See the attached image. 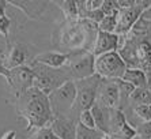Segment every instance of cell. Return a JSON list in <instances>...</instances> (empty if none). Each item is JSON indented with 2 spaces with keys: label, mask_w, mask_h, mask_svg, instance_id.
<instances>
[{
  "label": "cell",
  "mask_w": 151,
  "mask_h": 139,
  "mask_svg": "<svg viewBox=\"0 0 151 139\" xmlns=\"http://www.w3.org/2000/svg\"><path fill=\"white\" fill-rule=\"evenodd\" d=\"M116 82H117V85H119L120 94H125L127 97H129L131 94L134 93L135 87L131 83H128V82H125V80H123V79H119V80H116Z\"/></svg>",
  "instance_id": "28"
},
{
  "label": "cell",
  "mask_w": 151,
  "mask_h": 139,
  "mask_svg": "<svg viewBox=\"0 0 151 139\" xmlns=\"http://www.w3.org/2000/svg\"><path fill=\"white\" fill-rule=\"evenodd\" d=\"M76 124L65 116H55L49 128L59 139H76Z\"/></svg>",
  "instance_id": "11"
},
{
  "label": "cell",
  "mask_w": 151,
  "mask_h": 139,
  "mask_svg": "<svg viewBox=\"0 0 151 139\" xmlns=\"http://www.w3.org/2000/svg\"><path fill=\"white\" fill-rule=\"evenodd\" d=\"M18 100V115L26 119L27 130L38 131L41 128L49 127L55 119V113L50 106L49 96L44 94L38 89L32 87L26 93H23Z\"/></svg>",
  "instance_id": "1"
},
{
  "label": "cell",
  "mask_w": 151,
  "mask_h": 139,
  "mask_svg": "<svg viewBox=\"0 0 151 139\" xmlns=\"http://www.w3.org/2000/svg\"><path fill=\"white\" fill-rule=\"evenodd\" d=\"M104 132L97 128H87L84 125L76 124V139H104Z\"/></svg>",
  "instance_id": "20"
},
{
  "label": "cell",
  "mask_w": 151,
  "mask_h": 139,
  "mask_svg": "<svg viewBox=\"0 0 151 139\" xmlns=\"http://www.w3.org/2000/svg\"><path fill=\"white\" fill-rule=\"evenodd\" d=\"M49 101L55 116H64L70 109H74L76 101V86L74 80H67L49 94Z\"/></svg>",
  "instance_id": "5"
},
{
  "label": "cell",
  "mask_w": 151,
  "mask_h": 139,
  "mask_svg": "<svg viewBox=\"0 0 151 139\" xmlns=\"http://www.w3.org/2000/svg\"><path fill=\"white\" fill-rule=\"evenodd\" d=\"M128 124L124 112L120 108L109 109V124H108V132L113 138H116L120 132L124 130V127Z\"/></svg>",
  "instance_id": "14"
},
{
  "label": "cell",
  "mask_w": 151,
  "mask_h": 139,
  "mask_svg": "<svg viewBox=\"0 0 151 139\" xmlns=\"http://www.w3.org/2000/svg\"><path fill=\"white\" fill-rule=\"evenodd\" d=\"M128 100L135 105L151 104V89L148 86L143 89H135L134 93L128 97Z\"/></svg>",
  "instance_id": "19"
},
{
  "label": "cell",
  "mask_w": 151,
  "mask_h": 139,
  "mask_svg": "<svg viewBox=\"0 0 151 139\" xmlns=\"http://www.w3.org/2000/svg\"><path fill=\"white\" fill-rule=\"evenodd\" d=\"M101 10L102 12L106 15H110V14H114L117 12V7H116V1L114 0H104L102 1V6H101Z\"/></svg>",
  "instance_id": "27"
},
{
  "label": "cell",
  "mask_w": 151,
  "mask_h": 139,
  "mask_svg": "<svg viewBox=\"0 0 151 139\" xmlns=\"http://www.w3.org/2000/svg\"><path fill=\"white\" fill-rule=\"evenodd\" d=\"M26 64V52L19 44H15L8 51L7 59H6V67L8 70L17 68V67L25 66Z\"/></svg>",
  "instance_id": "17"
},
{
  "label": "cell",
  "mask_w": 151,
  "mask_h": 139,
  "mask_svg": "<svg viewBox=\"0 0 151 139\" xmlns=\"http://www.w3.org/2000/svg\"><path fill=\"white\" fill-rule=\"evenodd\" d=\"M35 64H41V66H45L48 68H63L64 66H68L70 64V55L63 52H44L40 53V55L34 56L32 60Z\"/></svg>",
  "instance_id": "12"
},
{
  "label": "cell",
  "mask_w": 151,
  "mask_h": 139,
  "mask_svg": "<svg viewBox=\"0 0 151 139\" xmlns=\"http://www.w3.org/2000/svg\"><path fill=\"white\" fill-rule=\"evenodd\" d=\"M120 98L121 94L116 80L102 79L97 93V102L108 109H116L120 108Z\"/></svg>",
  "instance_id": "9"
},
{
  "label": "cell",
  "mask_w": 151,
  "mask_h": 139,
  "mask_svg": "<svg viewBox=\"0 0 151 139\" xmlns=\"http://www.w3.org/2000/svg\"><path fill=\"white\" fill-rule=\"evenodd\" d=\"M0 75L7 80V83L10 85V82H11V70H8L7 67H6V64L1 63V62H0Z\"/></svg>",
  "instance_id": "30"
},
{
  "label": "cell",
  "mask_w": 151,
  "mask_h": 139,
  "mask_svg": "<svg viewBox=\"0 0 151 139\" xmlns=\"http://www.w3.org/2000/svg\"><path fill=\"white\" fill-rule=\"evenodd\" d=\"M151 8V1H139L136 0V4L134 7L124 8L117 11V35H127L129 33L136 22L140 19V17Z\"/></svg>",
  "instance_id": "6"
},
{
  "label": "cell",
  "mask_w": 151,
  "mask_h": 139,
  "mask_svg": "<svg viewBox=\"0 0 151 139\" xmlns=\"http://www.w3.org/2000/svg\"><path fill=\"white\" fill-rule=\"evenodd\" d=\"M116 29H117V12L106 15V17L98 23V31H104V33H116Z\"/></svg>",
  "instance_id": "21"
},
{
  "label": "cell",
  "mask_w": 151,
  "mask_h": 139,
  "mask_svg": "<svg viewBox=\"0 0 151 139\" xmlns=\"http://www.w3.org/2000/svg\"><path fill=\"white\" fill-rule=\"evenodd\" d=\"M104 139H116V138H113L110 134H105V135H104Z\"/></svg>",
  "instance_id": "33"
},
{
  "label": "cell",
  "mask_w": 151,
  "mask_h": 139,
  "mask_svg": "<svg viewBox=\"0 0 151 139\" xmlns=\"http://www.w3.org/2000/svg\"><path fill=\"white\" fill-rule=\"evenodd\" d=\"M33 82H34V71L30 66L25 64L11 70V82L8 86L14 91L17 98H19L29 89H32Z\"/></svg>",
  "instance_id": "8"
},
{
  "label": "cell",
  "mask_w": 151,
  "mask_h": 139,
  "mask_svg": "<svg viewBox=\"0 0 151 139\" xmlns=\"http://www.w3.org/2000/svg\"><path fill=\"white\" fill-rule=\"evenodd\" d=\"M102 82V78L97 74L87 79L75 80L76 86V101L74 104V108H78L81 112L90 111L97 102V93L98 87Z\"/></svg>",
  "instance_id": "3"
},
{
  "label": "cell",
  "mask_w": 151,
  "mask_h": 139,
  "mask_svg": "<svg viewBox=\"0 0 151 139\" xmlns=\"http://www.w3.org/2000/svg\"><path fill=\"white\" fill-rule=\"evenodd\" d=\"M4 6H7V1H0V12L6 11V7H4Z\"/></svg>",
  "instance_id": "32"
},
{
  "label": "cell",
  "mask_w": 151,
  "mask_h": 139,
  "mask_svg": "<svg viewBox=\"0 0 151 139\" xmlns=\"http://www.w3.org/2000/svg\"><path fill=\"white\" fill-rule=\"evenodd\" d=\"M136 134L140 139H151V122H143L137 125Z\"/></svg>",
  "instance_id": "25"
},
{
  "label": "cell",
  "mask_w": 151,
  "mask_h": 139,
  "mask_svg": "<svg viewBox=\"0 0 151 139\" xmlns=\"http://www.w3.org/2000/svg\"><path fill=\"white\" fill-rule=\"evenodd\" d=\"M114 1H116L117 10H124V8L134 7L135 4H136V0H114Z\"/></svg>",
  "instance_id": "29"
},
{
  "label": "cell",
  "mask_w": 151,
  "mask_h": 139,
  "mask_svg": "<svg viewBox=\"0 0 151 139\" xmlns=\"http://www.w3.org/2000/svg\"><path fill=\"white\" fill-rule=\"evenodd\" d=\"M32 139H59V138L53 134V131L49 127H45V128H41L38 131H35L33 134Z\"/></svg>",
  "instance_id": "26"
},
{
  "label": "cell",
  "mask_w": 151,
  "mask_h": 139,
  "mask_svg": "<svg viewBox=\"0 0 151 139\" xmlns=\"http://www.w3.org/2000/svg\"><path fill=\"white\" fill-rule=\"evenodd\" d=\"M33 64L35 67H38L37 70L32 68L34 71L33 87L38 89L40 91H42L46 96H49L53 90H56L57 87L65 83L67 80H71L63 77V72L60 71V68L56 71L55 68H48V67L41 66V64H35V63H33Z\"/></svg>",
  "instance_id": "4"
},
{
  "label": "cell",
  "mask_w": 151,
  "mask_h": 139,
  "mask_svg": "<svg viewBox=\"0 0 151 139\" xmlns=\"http://www.w3.org/2000/svg\"><path fill=\"white\" fill-rule=\"evenodd\" d=\"M7 4L22 10L26 14V17L30 19H38L41 14L45 11L48 1H7Z\"/></svg>",
  "instance_id": "13"
},
{
  "label": "cell",
  "mask_w": 151,
  "mask_h": 139,
  "mask_svg": "<svg viewBox=\"0 0 151 139\" xmlns=\"http://www.w3.org/2000/svg\"><path fill=\"white\" fill-rule=\"evenodd\" d=\"M93 117H94L95 128L99 130L104 134H109L108 132V124H109V109L99 105L98 102H95V105L91 109Z\"/></svg>",
  "instance_id": "16"
},
{
  "label": "cell",
  "mask_w": 151,
  "mask_h": 139,
  "mask_svg": "<svg viewBox=\"0 0 151 139\" xmlns=\"http://www.w3.org/2000/svg\"><path fill=\"white\" fill-rule=\"evenodd\" d=\"M11 21L7 17L6 11L0 12V35H3L4 38H8V31H10Z\"/></svg>",
  "instance_id": "24"
},
{
  "label": "cell",
  "mask_w": 151,
  "mask_h": 139,
  "mask_svg": "<svg viewBox=\"0 0 151 139\" xmlns=\"http://www.w3.org/2000/svg\"><path fill=\"white\" fill-rule=\"evenodd\" d=\"M135 115L143 122H151V104H142L134 106Z\"/></svg>",
  "instance_id": "22"
},
{
  "label": "cell",
  "mask_w": 151,
  "mask_h": 139,
  "mask_svg": "<svg viewBox=\"0 0 151 139\" xmlns=\"http://www.w3.org/2000/svg\"><path fill=\"white\" fill-rule=\"evenodd\" d=\"M0 139H15V131H7Z\"/></svg>",
  "instance_id": "31"
},
{
  "label": "cell",
  "mask_w": 151,
  "mask_h": 139,
  "mask_svg": "<svg viewBox=\"0 0 151 139\" xmlns=\"http://www.w3.org/2000/svg\"><path fill=\"white\" fill-rule=\"evenodd\" d=\"M56 4L63 11L64 17L67 21H75L79 18V10H78V1L74 0H57Z\"/></svg>",
  "instance_id": "18"
},
{
  "label": "cell",
  "mask_w": 151,
  "mask_h": 139,
  "mask_svg": "<svg viewBox=\"0 0 151 139\" xmlns=\"http://www.w3.org/2000/svg\"><path fill=\"white\" fill-rule=\"evenodd\" d=\"M127 68L128 67L119 52H109L95 57V74L102 79H123Z\"/></svg>",
  "instance_id": "2"
},
{
  "label": "cell",
  "mask_w": 151,
  "mask_h": 139,
  "mask_svg": "<svg viewBox=\"0 0 151 139\" xmlns=\"http://www.w3.org/2000/svg\"><path fill=\"white\" fill-rule=\"evenodd\" d=\"M68 75L71 80H82L95 75V56L90 52H84L74 62L68 64Z\"/></svg>",
  "instance_id": "7"
},
{
  "label": "cell",
  "mask_w": 151,
  "mask_h": 139,
  "mask_svg": "<svg viewBox=\"0 0 151 139\" xmlns=\"http://www.w3.org/2000/svg\"><path fill=\"white\" fill-rule=\"evenodd\" d=\"M119 38L120 37L116 33L98 31L94 45L91 48V53L95 57H98V56H102L109 52H117L119 51Z\"/></svg>",
  "instance_id": "10"
},
{
  "label": "cell",
  "mask_w": 151,
  "mask_h": 139,
  "mask_svg": "<svg viewBox=\"0 0 151 139\" xmlns=\"http://www.w3.org/2000/svg\"><path fill=\"white\" fill-rule=\"evenodd\" d=\"M123 80L131 83L135 89H143L148 86V75L139 68H127Z\"/></svg>",
  "instance_id": "15"
},
{
  "label": "cell",
  "mask_w": 151,
  "mask_h": 139,
  "mask_svg": "<svg viewBox=\"0 0 151 139\" xmlns=\"http://www.w3.org/2000/svg\"><path fill=\"white\" fill-rule=\"evenodd\" d=\"M78 123L82 124V125H84V127H87V128H95V123H94V117H93L91 111L81 112Z\"/></svg>",
  "instance_id": "23"
}]
</instances>
